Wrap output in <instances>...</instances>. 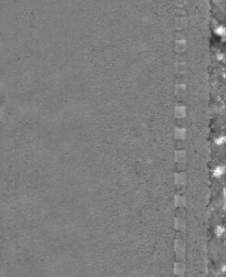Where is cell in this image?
<instances>
[{"instance_id": "9c48e42d", "label": "cell", "mask_w": 226, "mask_h": 277, "mask_svg": "<svg viewBox=\"0 0 226 277\" xmlns=\"http://www.w3.org/2000/svg\"><path fill=\"white\" fill-rule=\"evenodd\" d=\"M185 159H186L185 151H178L175 153V160L178 162H185Z\"/></svg>"}, {"instance_id": "7a4b0ae2", "label": "cell", "mask_w": 226, "mask_h": 277, "mask_svg": "<svg viewBox=\"0 0 226 277\" xmlns=\"http://www.w3.org/2000/svg\"><path fill=\"white\" fill-rule=\"evenodd\" d=\"M174 182H175V184L178 185V187L184 186V185H185V183H186V175H185V173H184V172L178 173V174L175 175Z\"/></svg>"}, {"instance_id": "30bf717a", "label": "cell", "mask_w": 226, "mask_h": 277, "mask_svg": "<svg viewBox=\"0 0 226 277\" xmlns=\"http://www.w3.org/2000/svg\"><path fill=\"white\" fill-rule=\"evenodd\" d=\"M175 205L178 207H184L185 206V198H184L183 196H181V195H178V196H175Z\"/></svg>"}, {"instance_id": "7c38bea8", "label": "cell", "mask_w": 226, "mask_h": 277, "mask_svg": "<svg viewBox=\"0 0 226 277\" xmlns=\"http://www.w3.org/2000/svg\"><path fill=\"white\" fill-rule=\"evenodd\" d=\"M175 14H176V17H184V16H186V12L182 9H178L175 11Z\"/></svg>"}, {"instance_id": "4fadbf2b", "label": "cell", "mask_w": 226, "mask_h": 277, "mask_svg": "<svg viewBox=\"0 0 226 277\" xmlns=\"http://www.w3.org/2000/svg\"><path fill=\"white\" fill-rule=\"evenodd\" d=\"M186 5V0H175V5L178 8H183Z\"/></svg>"}, {"instance_id": "8fae6325", "label": "cell", "mask_w": 226, "mask_h": 277, "mask_svg": "<svg viewBox=\"0 0 226 277\" xmlns=\"http://www.w3.org/2000/svg\"><path fill=\"white\" fill-rule=\"evenodd\" d=\"M175 137L176 139H178V140H183L184 137H185V130L182 129V128L176 129L175 130Z\"/></svg>"}, {"instance_id": "5b68a950", "label": "cell", "mask_w": 226, "mask_h": 277, "mask_svg": "<svg viewBox=\"0 0 226 277\" xmlns=\"http://www.w3.org/2000/svg\"><path fill=\"white\" fill-rule=\"evenodd\" d=\"M186 71V63L185 62H175V73L184 74Z\"/></svg>"}, {"instance_id": "ba28073f", "label": "cell", "mask_w": 226, "mask_h": 277, "mask_svg": "<svg viewBox=\"0 0 226 277\" xmlns=\"http://www.w3.org/2000/svg\"><path fill=\"white\" fill-rule=\"evenodd\" d=\"M185 91H186V88L184 83H178L175 87V94L178 97H181V95L185 94Z\"/></svg>"}, {"instance_id": "52a82bcc", "label": "cell", "mask_w": 226, "mask_h": 277, "mask_svg": "<svg viewBox=\"0 0 226 277\" xmlns=\"http://www.w3.org/2000/svg\"><path fill=\"white\" fill-rule=\"evenodd\" d=\"M174 226L178 231H185V221L182 218H176L174 221Z\"/></svg>"}, {"instance_id": "6da1fadb", "label": "cell", "mask_w": 226, "mask_h": 277, "mask_svg": "<svg viewBox=\"0 0 226 277\" xmlns=\"http://www.w3.org/2000/svg\"><path fill=\"white\" fill-rule=\"evenodd\" d=\"M187 48L185 39H181V40H176L175 45H174V50L176 53H183Z\"/></svg>"}, {"instance_id": "3957f363", "label": "cell", "mask_w": 226, "mask_h": 277, "mask_svg": "<svg viewBox=\"0 0 226 277\" xmlns=\"http://www.w3.org/2000/svg\"><path fill=\"white\" fill-rule=\"evenodd\" d=\"M185 272V265L183 264V262H178L174 265V273L176 276H182Z\"/></svg>"}, {"instance_id": "5bb4252c", "label": "cell", "mask_w": 226, "mask_h": 277, "mask_svg": "<svg viewBox=\"0 0 226 277\" xmlns=\"http://www.w3.org/2000/svg\"><path fill=\"white\" fill-rule=\"evenodd\" d=\"M175 60H176V62H185V56L182 55V53H178Z\"/></svg>"}, {"instance_id": "277c9868", "label": "cell", "mask_w": 226, "mask_h": 277, "mask_svg": "<svg viewBox=\"0 0 226 277\" xmlns=\"http://www.w3.org/2000/svg\"><path fill=\"white\" fill-rule=\"evenodd\" d=\"M187 25V20L186 17H176L175 19V27L176 29H183Z\"/></svg>"}, {"instance_id": "8992f818", "label": "cell", "mask_w": 226, "mask_h": 277, "mask_svg": "<svg viewBox=\"0 0 226 277\" xmlns=\"http://www.w3.org/2000/svg\"><path fill=\"white\" fill-rule=\"evenodd\" d=\"M174 115H175L176 118H184L185 117V107L184 106H176L174 109Z\"/></svg>"}, {"instance_id": "9a60e30c", "label": "cell", "mask_w": 226, "mask_h": 277, "mask_svg": "<svg viewBox=\"0 0 226 277\" xmlns=\"http://www.w3.org/2000/svg\"><path fill=\"white\" fill-rule=\"evenodd\" d=\"M178 170H184L185 169V163H182V165H178Z\"/></svg>"}]
</instances>
